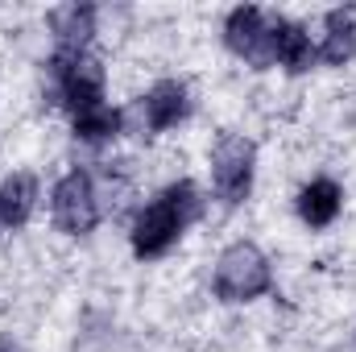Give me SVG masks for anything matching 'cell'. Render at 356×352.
<instances>
[{
	"label": "cell",
	"instance_id": "6da1fadb",
	"mask_svg": "<svg viewBox=\"0 0 356 352\" xmlns=\"http://www.w3.org/2000/svg\"><path fill=\"white\" fill-rule=\"evenodd\" d=\"M203 211V199L195 191V182H170L133 224V253L137 257H162L178 237L186 232V224H195Z\"/></svg>",
	"mask_w": 356,
	"mask_h": 352
},
{
	"label": "cell",
	"instance_id": "7a4b0ae2",
	"mask_svg": "<svg viewBox=\"0 0 356 352\" xmlns=\"http://www.w3.org/2000/svg\"><path fill=\"white\" fill-rule=\"evenodd\" d=\"M46 75L54 83L58 104H67L75 116L104 104V67H99V58H91L83 50H54Z\"/></svg>",
	"mask_w": 356,
	"mask_h": 352
},
{
	"label": "cell",
	"instance_id": "3957f363",
	"mask_svg": "<svg viewBox=\"0 0 356 352\" xmlns=\"http://www.w3.org/2000/svg\"><path fill=\"white\" fill-rule=\"evenodd\" d=\"M269 286H273V269H269L266 253L249 241H236L220 253L216 262V294L224 303H249V298H261Z\"/></svg>",
	"mask_w": 356,
	"mask_h": 352
},
{
	"label": "cell",
	"instance_id": "277c9868",
	"mask_svg": "<svg viewBox=\"0 0 356 352\" xmlns=\"http://www.w3.org/2000/svg\"><path fill=\"white\" fill-rule=\"evenodd\" d=\"M253 166H257V145L241 133H224L211 150V182H216V195L236 207L241 199H249L253 191Z\"/></svg>",
	"mask_w": 356,
	"mask_h": 352
},
{
	"label": "cell",
	"instance_id": "5b68a950",
	"mask_svg": "<svg viewBox=\"0 0 356 352\" xmlns=\"http://www.w3.org/2000/svg\"><path fill=\"white\" fill-rule=\"evenodd\" d=\"M54 224L71 237H88L99 224V203H95V182L88 170H71L54 186Z\"/></svg>",
	"mask_w": 356,
	"mask_h": 352
},
{
	"label": "cell",
	"instance_id": "8992f818",
	"mask_svg": "<svg viewBox=\"0 0 356 352\" xmlns=\"http://www.w3.org/2000/svg\"><path fill=\"white\" fill-rule=\"evenodd\" d=\"M224 42L232 54H241L245 63H253L257 71L273 67V54H269V21L257 4H241L228 13L224 21Z\"/></svg>",
	"mask_w": 356,
	"mask_h": 352
},
{
	"label": "cell",
	"instance_id": "52a82bcc",
	"mask_svg": "<svg viewBox=\"0 0 356 352\" xmlns=\"http://www.w3.org/2000/svg\"><path fill=\"white\" fill-rule=\"evenodd\" d=\"M269 54H273V63H282V67L294 71V75L311 71L315 58H319V50L311 46L307 29L294 25V21H286V17H273V21H269Z\"/></svg>",
	"mask_w": 356,
	"mask_h": 352
},
{
	"label": "cell",
	"instance_id": "ba28073f",
	"mask_svg": "<svg viewBox=\"0 0 356 352\" xmlns=\"http://www.w3.org/2000/svg\"><path fill=\"white\" fill-rule=\"evenodd\" d=\"M137 104H141V112H145V129H149V133L175 129L178 120L191 112L186 88H182V83H175V79H162V83H154V88H149V95H141Z\"/></svg>",
	"mask_w": 356,
	"mask_h": 352
},
{
	"label": "cell",
	"instance_id": "9c48e42d",
	"mask_svg": "<svg viewBox=\"0 0 356 352\" xmlns=\"http://www.w3.org/2000/svg\"><path fill=\"white\" fill-rule=\"evenodd\" d=\"M323 46H319V58L327 67H344L348 58L356 54V4H340L327 13L323 21Z\"/></svg>",
	"mask_w": 356,
	"mask_h": 352
},
{
	"label": "cell",
	"instance_id": "30bf717a",
	"mask_svg": "<svg viewBox=\"0 0 356 352\" xmlns=\"http://www.w3.org/2000/svg\"><path fill=\"white\" fill-rule=\"evenodd\" d=\"M340 207H344V191L332 178H315V182H307L298 191V216L311 228H327L340 216Z\"/></svg>",
	"mask_w": 356,
	"mask_h": 352
},
{
	"label": "cell",
	"instance_id": "8fae6325",
	"mask_svg": "<svg viewBox=\"0 0 356 352\" xmlns=\"http://www.w3.org/2000/svg\"><path fill=\"white\" fill-rule=\"evenodd\" d=\"M38 207V178L8 175L0 182V228H25Z\"/></svg>",
	"mask_w": 356,
	"mask_h": 352
},
{
	"label": "cell",
	"instance_id": "7c38bea8",
	"mask_svg": "<svg viewBox=\"0 0 356 352\" xmlns=\"http://www.w3.org/2000/svg\"><path fill=\"white\" fill-rule=\"evenodd\" d=\"M50 29L58 38V50H83L95 38V8L91 4H63L50 13Z\"/></svg>",
	"mask_w": 356,
	"mask_h": 352
},
{
	"label": "cell",
	"instance_id": "4fadbf2b",
	"mask_svg": "<svg viewBox=\"0 0 356 352\" xmlns=\"http://www.w3.org/2000/svg\"><path fill=\"white\" fill-rule=\"evenodd\" d=\"M120 133H124L120 108L99 104V108H91V112H79V116H75V137L88 141V145H104V141H112V137H120Z\"/></svg>",
	"mask_w": 356,
	"mask_h": 352
},
{
	"label": "cell",
	"instance_id": "5bb4252c",
	"mask_svg": "<svg viewBox=\"0 0 356 352\" xmlns=\"http://www.w3.org/2000/svg\"><path fill=\"white\" fill-rule=\"evenodd\" d=\"M129 195H133V182H129V175H124L120 166L104 170L99 186H95V203H99V216H104V211H108V216H116V211L129 203Z\"/></svg>",
	"mask_w": 356,
	"mask_h": 352
},
{
	"label": "cell",
	"instance_id": "9a60e30c",
	"mask_svg": "<svg viewBox=\"0 0 356 352\" xmlns=\"http://www.w3.org/2000/svg\"><path fill=\"white\" fill-rule=\"evenodd\" d=\"M0 352H21V349H17L13 340H0Z\"/></svg>",
	"mask_w": 356,
	"mask_h": 352
}]
</instances>
